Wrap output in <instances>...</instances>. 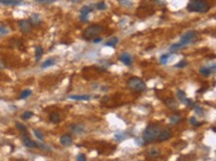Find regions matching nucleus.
I'll return each mask as SVG.
<instances>
[{"label": "nucleus", "mask_w": 216, "mask_h": 161, "mask_svg": "<svg viewBox=\"0 0 216 161\" xmlns=\"http://www.w3.org/2000/svg\"><path fill=\"white\" fill-rule=\"evenodd\" d=\"M170 136H171V131L169 129H167V128H165V129H163V130H160L158 138H156V140H158V142L166 141L167 139L170 138Z\"/></svg>", "instance_id": "1a4fd4ad"}, {"label": "nucleus", "mask_w": 216, "mask_h": 161, "mask_svg": "<svg viewBox=\"0 0 216 161\" xmlns=\"http://www.w3.org/2000/svg\"><path fill=\"white\" fill-rule=\"evenodd\" d=\"M10 32V28L4 23H0V37L6 36Z\"/></svg>", "instance_id": "f3484780"}, {"label": "nucleus", "mask_w": 216, "mask_h": 161, "mask_svg": "<svg viewBox=\"0 0 216 161\" xmlns=\"http://www.w3.org/2000/svg\"><path fill=\"white\" fill-rule=\"evenodd\" d=\"M17 161H22V160H17Z\"/></svg>", "instance_id": "79ce46f5"}, {"label": "nucleus", "mask_w": 216, "mask_h": 161, "mask_svg": "<svg viewBox=\"0 0 216 161\" xmlns=\"http://www.w3.org/2000/svg\"><path fill=\"white\" fill-rule=\"evenodd\" d=\"M55 63H56V59L55 58H50V59H48V60H46L44 63L42 64V68L43 69H47L49 67H52L53 65H55Z\"/></svg>", "instance_id": "6ab92c4d"}, {"label": "nucleus", "mask_w": 216, "mask_h": 161, "mask_svg": "<svg viewBox=\"0 0 216 161\" xmlns=\"http://www.w3.org/2000/svg\"><path fill=\"white\" fill-rule=\"evenodd\" d=\"M49 119H50V121L53 122V123L60 122V116H59V115L57 114V112H52V114H50Z\"/></svg>", "instance_id": "4be33fe9"}, {"label": "nucleus", "mask_w": 216, "mask_h": 161, "mask_svg": "<svg viewBox=\"0 0 216 161\" xmlns=\"http://www.w3.org/2000/svg\"><path fill=\"white\" fill-rule=\"evenodd\" d=\"M210 5L205 0H191L187 5V10L190 12L205 13L209 11Z\"/></svg>", "instance_id": "7ed1b4c3"}, {"label": "nucleus", "mask_w": 216, "mask_h": 161, "mask_svg": "<svg viewBox=\"0 0 216 161\" xmlns=\"http://www.w3.org/2000/svg\"><path fill=\"white\" fill-rule=\"evenodd\" d=\"M77 161H87V158H86V155L83 154V153L78 154V156H77Z\"/></svg>", "instance_id": "4c0bfd02"}, {"label": "nucleus", "mask_w": 216, "mask_h": 161, "mask_svg": "<svg viewBox=\"0 0 216 161\" xmlns=\"http://www.w3.org/2000/svg\"><path fill=\"white\" fill-rule=\"evenodd\" d=\"M97 8H98L99 10H105L107 9V4L105 2H100L97 4Z\"/></svg>", "instance_id": "f704fd0d"}, {"label": "nucleus", "mask_w": 216, "mask_h": 161, "mask_svg": "<svg viewBox=\"0 0 216 161\" xmlns=\"http://www.w3.org/2000/svg\"><path fill=\"white\" fill-rule=\"evenodd\" d=\"M193 107H194V110H195V112L199 116H203V115H204L203 109H201V107L198 106V105H193Z\"/></svg>", "instance_id": "2f4dec72"}, {"label": "nucleus", "mask_w": 216, "mask_h": 161, "mask_svg": "<svg viewBox=\"0 0 216 161\" xmlns=\"http://www.w3.org/2000/svg\"><path fill=\"white\" fill-rule=\"evenodd\" d=\"M29 22L31 23V25L33 26H37V25H40L42 23V17L40 14H37V13H34L32 14L30 16V19H29Z\"/></svg>", "instance_id": "ddd939ff"}, {"label": "nucleus", "mask_w": 216, "mask_h": 161, "mask_svg": "<svg viewBox=\"0 0 216 161\" xmlns=\"http://www.w3.org/2000/svg\"><path fill=\"white\" fill-rule=\"evenodd\" d=\"M127 137V134L123 133V132H117L115 133V139L118 141H122L123 139H126Z\"/></svg>", "instance_id": "a878e982"}, {"label": "nucleus", "mask_w": 216, "mask_h": 161, "mask_svg": "<svg viewBox=\"0 0 216 161\" xmlns=\"http://www.w3.org/2000/svg\"><path fill=\"white\" fill-rule=\"evenodd\" d=\"M118 3H120L122 6L129 7L133 5V0H118Z\"/></svg>", "instance_id": "bb28decb"}, {"label": "nucleus", "mask_w": 216, "mask_h": 161, "mask_svg": "<svg viewBox=\"0 0 216 161\" xmlns=\"http://www.w3.org/2000/svg\"><path fill=\"white\" fill-rule=\"evenodd\" d=\"M92 11H93V8L92 7H89V6H84L81 8L80 10V20L81 21H83V22H88V15L89 13H91Z\"/></svg>", "instance_id": "6e6552de"}, {"label": "nucleus", "mask_w": 216, "mask_h": 161, "mask_svg": "<svg viewBox=\"0 0 216 161\" xmlns=\"http://www.w3.org/2000/svg\"><path fill=\"white\" fill-rule=\"evenodd\" d=\"M102 38H101V37H99V38H94L93 39V43H95V44H97V43H101L102 42Z\"/></svg>", "instance_id": "ea45409f"}, {"label": "nucleus", "mask_w": 216, "mask_h": 161, "mask_svg": "<svg viewBox=\"0 0 216 161\" xmlns=\"http://www.w3.org/2000/svg\"><path fill=\"white\" fill-rule=\"evenodd\" d=\"M169 54H164V55H163L160 57L159 59V62L160 64H163V65H165V64L167 63V61H168V59H169Z\"/></svg>", "instance_id": "7c9ffc66"}, {"label": "nucleus", "mask_w": 216, "mask_h": 161, "mask_svg": "<svg viewBox=\"0 0 216 161\" xmlns=\"http://www.w3.org/2000/svg\"><path fill=\"white\" fill-rule=\"evenodd\" d=\"M134 141H136V143L138 144V145H140V146L143 145V144L145 143V141L143 139V137H140V138L138 137V138H136V140H134Z\"/></svg>", "instance_id": "58836bf2"}, {"label": "nucleus", "mask_w": 216, "mask_h": 161, "mask_svg": "<svg viewBox=\"0 0 216 161\" xmlns=\"http://www.w3.org/2000/svg\"><path fill=\"white\" fill-rule=\"evenodd\" d=\"M189 121H190V123H191V124H192L193 126H200V125L202 124L201 122H198V120H197L194 116H191V117H190Z\"/></svg>", "instance_id": "473e14b6"}, {"label": "nucleus", "mask_w": 216, "mask_h": 161, "mask_svg": "<svg viewBox=\"0 0 216 161\" xmlns=\"http://www.w3.org/2000/svg\"><path fill=\"white\" fill-rule=\"evenodd\" d=\"M69 99L74 100H91V95H70Z\"/></svg>", "instance_id": "dca6fc26"}, {"label": "nucleus", "mask_w": 216, "mask_h": 161, "mask_svg": "<svg viewBox=\"0 0 216 161\" xmlns=\"http://www.w3.org/2000/svg\"><path fill=\"white\" fill-rule=\"evenodd\" d=\"M165 104H166V105L169 107L170 110H176L177 109V106H178V105H177V103L176 101L173 100V99H167L166 100H165Z\"/></svg>", "instance_id": "a211bd4d"}, {"label": "nucleus", "mask_w": 216, "mask_h": 161, "mask_svg": "<svg viewBox=\"0 0 216 161\" xmlns=\"http://www.w3.org/2000/svg\"><path fill=\"white\" fill-rule=\"evenodd\" d=\"M16 127L18 128L19 131L23 133V135H28V131H27V128L24 124H22V123H20V122H17L16 123Z\"/></svg>", "instance_id": "5701e85b"}, {"label": "nucleus", "mask_w": 216, "mask_h": 161, "mask_svg": "<svg viewBox=\"0 0 216 161\" xmlns=\"http://www.w3.org/2000/svg\"><path fill=\"white\" fill-rule=\"evenodd\" d=\"M159 154H160L159 150L158 149H155V148L150 149L149 151H148V155H149L150 157H158Z\"/></svg>", "instance_id": "cd10ccee"}, {"label": "nucleus", "mask_w": 216, "mask_h": 161, "mask_svg": "<svg viewBox=\"0 0 216 161\" xmlns=\"http://www.w3.org/2000/svg\"><path fill=\"white\" fill-rule=\"evenodd\" d=\"M4 68H5V63L2 60H0V71H2Z\"/></svg>", "instance_id": "a19ab883"}, {"label": "nucleus", "mask_w": 216, "mask_h": 161, "mask_svg": "<svg viewBox=\"0 0 216 161\" xmlns=\"http://www.w3.org/2000/svg\"><path fill=\"white\" fill-rule=\"evenodd\" d=\"M22 3V0H0V4L7 5V6H16V5H21Z\"/></svg>", "instance_id": "2eb2a0df"}, {"label": "nucleus", "mask_w": 216, "mask_h": 161, "mask_svg": "<svg viewBox=\"0 0 216 161\" xmlns=\"http://www.w3.org/2000/svg\"><path fill=\"white\" fill-rule=\"evenodd\" d=\"M43 53H44V50H43V48L41 46H37L35 48V59H36V61H39L42 55H43Z\"/></svg>", "instance_id": "aec40b11"}, {"label": "nucleus", "mask_w": 216, "mask_h": 161, "mask_svg": "<svg viewBox=\"0 0 216 161\" xmlns=\"http://www.w3.org/2000/svg\"><path fill=\"white\" fill-rule=\"evenodd\" d=\"M32 116H33V112L28 110V111L23 112L22 115H21V119H22V120H29V119H31Z\"/></svg>", "instance_id": "c756f323"}, {"label": "nucleus", "mask_w": 216, "mask_h": 161, "mask_svg": "<svg viewBox=\"0 0 216 161\" xmlns=\"http://www.w3.org/2000/svg\"><path fill=\"white\" fill-rule=\"evenodd\" d=\"M71 130L75 133L80 134V133L84 132V127L80 124H73V125H71Z\"/></svg>", "instance_id": "412c9836"}, {"label": "nucleus", "mask_w": 216, "mask_h": 161, "mask_svg": "<svg viewBox=\"0 0 216 161\" xmlns=\"http://www.w3.org/2000/svg\"><path fill=\"white\" fill-rule=\"evenodd\" d=\"M32 94V92L30 90H23L22 93H21V95H20V96H19V99L20 100H24V99H26V98H28V96Z\"/></svg>", "instance_id": "c85d7f7f"}, {"label": "nucleus", "mask_w": 216, "mask_h": 161, "mask_svg": "<svg viewBox=\"0 0 216 161\" xmlns=\"http://www.w3.org/2000/svg\"><path fill=\"white\" fill-rule=\"evenodd\" d=\"M104 31H105V28L103 26H101V25L95 24V25L89 26L88 28L83 32V38L85 40H88V41L89 40H93L98 35L103 33Z\"/></svg>", "instance_id": "39448f33"}, {"label": "nucleus", "mask_w": 216, "mask_h": 161, "mask_svg": "<svg viewBox=\"0 0 216 161\" xmlns=\"http://www.w3.org/2000/svg\"><path fill=\"white\" fill-rule=\"evenodd\" d=\"M34 1L38 2V3H42V4H49V3L55 2V0H34Z\"/></svg>", "instance_id": "c9c22d12"}, {"label": "nucleus", "mask_w": 216, "mask_h": 161, "mask_svg": "<svg viewBox=\"0 0 216 161\" xmlns=\"http://www.w3.org/2000/svg\"><path fill=\"white\" fill-rule=\"evenodd\" d=\"M60 142L63 146H70L73 143V138L70 135H68V134H64L60 138Z\"/></svg>", "instance_id": "4468645a"}, {"label": "nucleus", "mask_w": 216, "mask_h": 161, "mask_svg": "<svg viewBox=\"0 0 216 161\" xmlns=\"http://www.w3.org/2000/svg\"><path fill=\"white\" fill-rule=\"evenodd\" d=\"M118 59H120V61L126 66H131L132 63H133V57H132V55H129L128 53L121 54L120 57H118Z\"/></svg>", "instance_id": "9d476101"}, {"label": "nucleus", "mask_w": 216, "mask_h": 161, "mask_svg": "<svg viewBox=\"0 0 216 161\" xmlns=\"http://www.w3.org/2000/svg\"><path fill=\"white\" fill-rule=\"evenodd\" d=\"M127 85H128V89H131L133 92H136V93H142L147 89L145 83L142 79H139L138 77L129 78L127 82Z\"/></svg>", "instance_id": "20e7f679"}, {"label": "nucleus", "mask_w": 216, "mask_h": 161, "mask_svg": "<svg viewBox=\"0 0 216 161\" xmlns=\"http://www.w3.org/2000/svg\"><path fill=\"white\" fill-rule=\"evenodd\" d=\"M22 140H23V143H24V145L26 147H28V148H36V147H38V145H37V142L32 140V139L28 135H23Z\"/></svg>", "instance_id": "f8f14e48"}, {"label": "nucleus", "mask_w": 216, "mask_h": 161, "mask_svg": "<svg viewBox=\"0 0 216 161\" xmlns=\"http://www.w3.org/2000/svg\"><path fill=\"white\" fill-rule=\"evenodd\" d=\"M186 65H187V62L183 60V61H180L179 63H177L176 65H175V67L176 68H184Z\"/></svg>", "instance_id": "e433bc0d"}, {"label": "nucleus", "mask_w": 216, "mask_h": 161, "mask_svg": "<svg viewBox=\"0 0 216 161\" xmlns=\"http://www.w3.org/2000/svg\"><path fill=\"white\" fill-rule=\"evenodd\" d=\"M215 69H216L215 64H212V65H210V66H202L199 69V73L204 77H208L215 72Z\"/></svg>", "instance_id": "0eeeda50"}, {"label": "nucleus", "mask_w": 216, "mask_h": 161, "mask_svg": "<svg viewBox=\"0 0 216 161\" xmlns=\"http://www.w3.org/2000/svg\"><path fill=\"white\" fill-rule=\"evenodd\" d=\"M177 95H178V99L181 101L183 105H192L193 104L191 103V100L189 99H187V96L185 95V93L183 92L181 90H177Z\"/></svg>", "instance_id": "9b49d317"}, {"label": "nucleus", "mask_w": 216, "mask_h": 161, "mask_svg": "<svg viewBox=\"0 0 216 161\" xmlns=\"http://www.w3.org/2000/svg\"><path fill=\"white\" fill-rule=\"evenodd\" d=\"M197 39H198V33L196 31H188L180 37L179 43H176V44L171 45L169 49H170V51L178 50L179 48L193 44L194 42H196Z\"/></svg>", "instance_id": "f257e3e1"}, {"label": "nucleus", "mask_w": 216, "mask_h": 161, "mask_svg": "<svg viewBox=\"0 0 216 161\" xmlns=\"http://www.w3.org/2000/svg\"><path fill=\"white\" fill-rule=\"evenodd\" d=\"M34 131V134H35V136L37 137V138H38L39 139V140H43V139H44V137H43V134H42V132L39 130V129H34L33 130Z\"/></svg>", "instance_id": "72a5a7b5"}, {"label": "nucleus", "mask_w": 216, "mask_h": 161, "mask_svg": "<svg viewBox=\"0 0 216 161\" xmlns=\"http://www.w3.org/2000/svg\"><path fill=\"white\" fill-rule=\"evenodd\" d=\"M159 132H160V127L158 124H156V123H149L143 132V139L145 142H152L158 138Z\"/></svg>", "instance_id": "f03ea898"}, {"label": "nucleus", "mask_w": 216, "mask_h": 161, "mask_svg": "<svg viewBox=\"0 0 216 161\" xmlns=\"http://www.w3.org/2000/svg\"><path fill=\"white\" fill-rule=\"evenodd\" d=\"M19 29L20 31L24 34H28L29 32L32 30V25L29 22V20H21L19 21Z\"/></svg>", "instance_id": "423d86ee"}, {"label": "nucleus", "mask_w": 216, "mask_h": 161, "mask_svg": "<svg viewBox=\"0 0 216 161\" xmlns=\"http://www.w3.org/2000/svg\"><path fill=\"white\" fill-rule=\"evenodd\" d=\"M118 39L117 38V37H113V38H111L109 41L106 43V46H108V47H116V45L118 44Z\"/></svg>", "instance_id": "393cba45"}, {"label": "nucleus", "mask_w": 216, "mask_h": 161, "mask_svg": "<svg viewBox=\"0 0 216 161\" xmlns=\"http://www.w3.org/2000/svg\"><path fill=\"white\" fill-rule=\"evenodd\" d=\"M181 120V116L178 115H172L170 117H169V122L171 123V124H176V123H178Z\"/></svg>", "instance_id": "b1692460"}]
</instances>
